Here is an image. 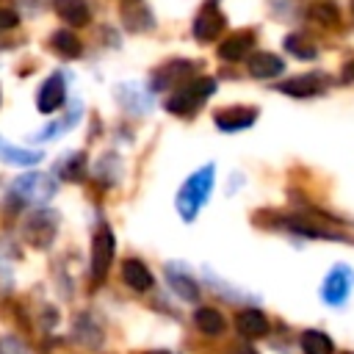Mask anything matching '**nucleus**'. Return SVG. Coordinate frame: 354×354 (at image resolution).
<instances>
[{"label": "nucleus", "mask_w": 354, "mask_h": 354, "mask_svg": "<svg viewBox=\"0 0 354 354\" xmlns=\"http://www.w3.org/2000/svg\"><path fill=\"white\" fill-rule=\"evenodd\" d=\"M210 188H213V166H202L183 183V188L177 194V210L185 221H191L199 213V207L210 196Z\"/></svg>", "instance_id": "obj_1"}, {"label": "nucleus", "mask_w": 354, "mask_h": 354, "mask_svg": "<svg viewBox=\"0 0 354 354\" xmlns=\"http://www.w3.org/2000/svg\"><path fill=\"white\" fill-rule=\"evenodd\" d=\"M213 91H216V80H213V77H196L194 83L180 86V91L166 100V111H171V113H177V116L194 113V108L202 105Z\"/></svg>", "instance_id": "obj_2"}, {"label": "nucleus", "mask_w": 354, "mask_h": 354, "mask_svg": "<svg viewBox=\"0 0 354 354\" xmlns=\"http://www.w3.org/2000/svg\"><path fill=\"white\" fill-rule=\"evenodd\" d=\"M11 194L19 199V202H36V205H41V202H47L53 194H55V180L50 177V174H41V171H36V174H22L14 185H11Z\"/></svg>", "instance_id": "obj_3"}, {"label": "nucleus", "mask_w": 354, "mask_h": 354, "mask_svg": "<svg viewBox=\"0 0 354 354\" xmlns=\"http://www.w3.org/2000/svg\"><path fill=\"white\" fill-rule=\"evenodd\" d=\"M55 230H58V216L50 210H36L25 221V241L36 249H47L55 238Z\"/></svg>", "instance_id": "obj_4"}, {"label": "nucleus", "mask_w": 354, "mask_h": 354, "mask_svg": "<svg viewBox=\"0 0 354 354\" xmlns=\"http://www.w3.org/2000/svg\"><path fill=\"white\" fill-rule=\"evenodd\" d=\"M351 285H354V271L348 266H335L321 285V296L326 304H343L351 293Z\"/></svg>", "instance_id": "obj_5"}, {"label": "nucleus", "mask_w": 354, "mask_h": 354, "mask_svg": "<svg viewBox=\"0 0 354 354\" xmlns=\"http://www.w3.org/2000/svg\"><path fill=\"white\" fill-rule=\"evenodd\" d=\"M113 232L102 224L97 232H94V243H91V277L94 279H102L111 268V260H113Z\"/></svg>", "instance_id": "obj_6"}, {"label": "nucleus", "mask_w": 354, "mask_h": 354, "mask_svg": "<svg viewBox=\"0 0 354 354\" xmlns=\"http://www.w3.org/2000/svg\"><path fill=\"white\" fill-rule=\"evenodd\" d=\"M64 97H66L64 77H61V75H53V77H47V80L41 83L39 97H36V105H39V111H41V113H53V111H58V108H61Z\"/></svg>", "instance_id": "obj_7"}, {"label": "nucleus", "mask_w": 354, "mask_h": 354, "mask_svg": "<svg viewBox=\"0 0 354 354\" xmlns=\"http://www.w3.org/2000/svg\"><path fill=\"white\" fill-rule=\"evenodd\" d=\"M224 28V14L216 6H205L202 14L194 19V36L199 41H213Z\"/></svg>", "instance_id": "obj_8"}, {"label": "nucleus", "mask_w": 354, "mask_h": 354, "mask_svg": "<svg viewBox=\"0 0 354 354\" xmlns=\"http://www.w3.org/2000/svg\"><path fill=\"white\" fill-rule=\"evenodd\" d=\"M254 119H257L254 108H224L216 113V127H221L224 133H235L254 124Z\"/></svg>", "instance_id": "obj_9"}, {"label": "nucleus", "mask_w": 354, "mask_h": 354, "mask_svg": "<svg viewBox=\"0 0 354 354\" xmlns=\"http://www.w3.org/2000/svg\"><path fill=\"white\" fill-rule=\"evenodd\" d=\"M254 44V33L252 30H235L232 36H227L221 44H218V55L224 61H238L249 53V47Z\"/></svg>", "instance_id": "obj_10"}, {"label": "nucleus", "mask_w": 354, "mask_h": 354, "mask_svg": "<svg viewBox=\"0 0 354 354\" xmlns=\"http://www.w3.org/2000/svg\"><path fill=\"white\" fill-rule=\"evenodd\" d=\"M235 329L243 335V337H249V340H254V337H263L266 332H268V321H266V315L260 313V310H241L238 315H235Z\"/></svg>", "instance_id": "obj_11"}, {"label": "nucleus", "mask_w": 354, "mask_h": 354, "mask_svg": "<svg viewBox=\"0 0 354 354\" xmlns=\"http://www.w3.org/2000/svg\"><path fill=\"white\" fill-rule=\"evenodd\" d=\"M122 279H124L133 290H138V293H144V290L152 288V274H149V268H147L141 260H136V257H130V260L122 263Z\"/></svg>", "instance_id": "obj_12"}, {"label": "nucleus", "mask_w": 354, "mask_h": 354, "mask_svg": "<svg viewBox=\"0 0 354 354\" xmlns=\"http://www.w3.org/2000/svg\"><path fill=\"white\" fill-rule=\"evenodd\" d=\"M53 8H55V14L64 19V22H69V25H88V19H91V11H88V6H86V0H53Z\"/></svg>", "instance_id": "obj_13"}, {"label": "nucleus", "mask_w": 354, "mask_h": 354, "mask_svg": "<svg viewBox=\"0 0 354 354\" xmlns=\"http://www.w3.org/2000/svg\"><path fill=\"white\" fill-rule=\"evenodd\" d=\"M282 69H285V64H282V58H279L277 53H254V55L249 58V72H252L254 77H260V80L277 77Z\"/></svg>", "instance_id": "obj_14"}, {"label": "nucleus", "mask_w": 354, "mask_h": 354, "mask_svg": "<svg viewBox=\"0 0 354 354\" xmlns=\"http://www.w3.org/2000/svg\"><path fill=\"white\" fill-rule=\"evenodd\" d=\"M324 88V80L318 75H301V77H290L285 83H279V91L288 97H313Z\"/></svg>", "instance_id": "obj_15"}, {"label": "nucleus", "mask_w": 354, "mask_h": 354, "mask_svg": "<svg viewBox=\"0 0 354 354\" xmlns=\"http://www.w3.org/2000/svg\"><path fill=\"white\" fill-rule=\"evenodd\" d=\"M194 324H196V329L202 335H210V337H218L227 329V321L216 307H199L194 313Z\"/></svg>", "instance_id": "obj_16"}, {"label": "nucleus", "mask_w": 354, "mask_h": 354, "mask_svg": "<svg viewBox=\"0 0 354 354\" xmlns=\"http://www.w3.org/2000/svg\"><path fill=\"white\" fill-rule=\"evenodd\" d=\"M122 19L130 30H149L152 28V17L144 8V3H138V0H124L122 3Z\"/></svg>", "instance_id": "obj_17"}, {"label": "nucleus", "mask_w": 354, "mask_h": 354, "mask_svg": "<svg viewBox=\"0 0 354 354\" xmlns=\"http://www.w3.org/2000/svg\"><path fill=\"white\" fill-rule=\"evenodd\" d=\"M166 279H169V285L174 288V293H177L180 299H185V301H196V299H199V288H196V282H194L188 274L177 271L174 266L166 268Z\"/></svg>", "instance_id": "obj_18"}, {"label": "nucleus", "mask_w": 354, "mask_h": 354, "mask_svg": "<svg viewBox=\"0 0 354 354\" xmlns=\"http://www.w3.org/2000/svg\"><path fill=\"white\" fill-rule=\"evenodd\" d=\"M194 72V64H188V61H174V64H169L166 69H160L158 72V77H155V86L158 88H163V83L166 86H183V80L188 77Z\"/></svg>", "instance_id": "obj_19"}, {"label": "nucleus", "mask_w": 354, "mask_h": 354, "mask_svg": "<svg viewBox=\"0 0 354 354\" xmlns=\"http://www.w3.org/2000/svg\"><path fill=\"white\" fill-rule=\"evenodd\" d=\"M299 343H301V351H304V354H332V348H335L332 340H329V335H324V332H318V329L301 332Z\"/></svg>", "instance_id": "obj_20"}, {"label": "nucleus", "mask_w": 354, "mask_h": 354, "mask_svg": "<svg viewBox=\"0 0 354 354\" xmlns=\"http://www.w3.org/2000/svg\"><path fill=\"white\" fill-rule=\"evenodd\" d=\"M285 50L290 53V55H296V58H301V61H310V58H315V44L304 36V33H290L288 39H285Z\"/></svg>", "instance_id": "obj_21"}, {"label": "nucleus", "mask_w": 354, "mask_h": 354, "mask_svg": "<svg viewBox=\"0 0 354 354\" xmlns=\"http://www.w3.org/2000/svg\"><path fill=\"white\" fill-rule=\"evenodd\" d=\"M310 19H313L315 25H321V28H337L340 11H337V6H332V3H315V6L310 8Z\"/></svg>", "instance_id": "obj_22"}, {"label": "nucleus", "mask_w": 354, "mask_h": 354, "mask_svg": "<svg viewBox=\"0 0 354 354\" xmlns=\"http://www.w3.org/2000/svg\"><path fill=\"white\" fill-rule=\"evenodd\" d=\"M53 47L64 55V58H77L80 55V41H77V36L72 33V30H55V36H53Z\"/></svg>", "instance_id": "obj_23"}, {"label": "nucleus", "mask_w": 354, "mask_h": 354, "mask_svg": "<svg viewBox=\"0 0 354 354\" xmlns=\"http://www.w3.org/2000/svg\"><path fill=\"white\" fill-rule=\"evenodd\" d=\"M41 155L39 152H33V149H19V147H6L3 141H0V160H6V163H17V166H30V163H36Z\"/></svg>", "instance_id": "obj_24"}, {"label": "nucleus", "mask_w": 354, "mask_h": 354, "mask_svg": "<svg viewBox=\"0 0 354 354\" xmlns=\"http://www.w3.org/2000/svg\"><path fill=\"white\" fill-rule=\"evenodd\" d=\"M83 163H86V158L77 152V155H72V160H69V166H64V174L69 177V180H77L80 177V171H83Z\"/></svg>", "instance_id": "obj_25"}, {"label": "nucleus", "mask_w": 354, "mask_h": 354, "mask_svg": "<svg viewBox=\"0 0 354 354\" xmlns=\"http://www.w3.org/2000/svg\"><path fill=\"white\" fill-rule=\"evenodd\" d=\"M17 22H19L17 11H11V8H0V33H3V30L17 28Z\"/></svg>", "instance_id": "obj_26"}, {"label": "nucleus", "mask_w": 354, "mask_h": 354, "mask_svg": "<svg viewBox=\"0 0 354 354\" xmlns=\"http://www.w3.org/2000/svg\"><path fill=\"white\" fill-rule=\"evenodd\" d=\"M0 354H25V351L17 346V340H3L0 343Z\"/></svg>", "instance_id": "obj_27"}, {"label": "nucleus", "mask_w": 354, "mask_h": 354, "mask_svg": "<svg viewBox=\"0 0 354 354\" xmlns=\"http://www.w3.org/2000/svg\"><path fill=\"white\" fill-rule=\"evenodd\" d=\"M230 354H257V351H254L252 346H238V348H232Z\"/></svg>", "instance_id": "obj_28"}, {"label": "nucleus", "mask_w": 354, "mask_h": 354, "mask_svg": "<svg viewBox=\"0 0 354 354\" xmlns=\"http://www.w3.org/2000/svg\"><path fill=\"white\" fill-rule=\"evenodd\" d=\"M346 75L354 80V61H348V66H346Z\"/></svg>", "instance_id": "obj_29"}, {"label": "nucleus", "mask_w": 354, "mask_h": 354, "mask_svg": "<svg viewBox=\"0 0 354 354\" xmlns=\"http://www.w3.org/2000/svg\"><path fill=\"white\" fill-rule=\"evenodd\" d=\"M147 354H169V351H147Z\"/></svg>", "instance_id": "obj_30"}, {"label": "nucleus", "mask_w": 354, "mask_h": 354, "mask_svg": "<svg viewBox=\"0 0 354 354\" xmlns=\"http://www.w3.org/2000/svg\"><path fill=\"white\" fill-rule=\"evenodd\" d=\"M351 11H354V0H351Z\"/></svg>", "instance_id": "obj_31"}, {"label": "nucleus", "mask_w": 354, "mask_h": 354, "mask_svg": "<svg viewBox=\"0 0 354 354\" xmlns=\"http://www.w3.org/2000/svg\"><path fill=\"white\" fill-rule=\"evenodd\" d=\"M346 354H351V351H346Z\"/></svg>", "instance_id": "obj_32"}]
</instances>
